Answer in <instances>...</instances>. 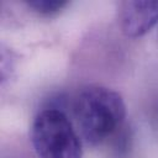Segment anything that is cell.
<instances>
[{"label": "cell", "instance_id": "cell-1", "mask_svg": "<svg viewBox=\"0 0 158 158\" xmlns=\"http://www.w3.org/2000/svg\"><path fill=\"white\" fill-rule=\"evenodd\" d=\"M73 115L84 141L96 146L118 130L126 116V106L118 93L105 86L90 85L78 93Z\"/></svg>", "mask_w": 158, "mask_h": 158}, {"label": "cell", "instance_id": "cell-2", "mask_svg": "<svg viewBox=\"0 0 158 158\" xmlns=\"http://www.w3.org/2000/svg\"><path fill=\"white\" fill-rule=\"evenodd\" d=\"M31 141L40 158H81L80 138L67 115L57 109L41 111L31 127Z\"/></svg>", "mask_w": 158, "mask_h": 158}, {"label": "cell", "instance_id": "cell-3", "mask_svg": "<svg viewBox=\"0 0 158 158\" xmlns=\"http://www.w3.org/2000/svg\"><path fill=\"white\" fill-rule=\"evenodd\" d=\"M118 20L125 35L139 37L158 22V1H123Z\"/></svg>", "mask_w": 158, "mask_h": 158}, {"label": "cell", "instance_id": "cell-4", "mask_svg": "<svg viewBox=\"0 0 158 158\" xmlns=\"http://www.w3.org/2000/svg\"><path fill=\"white\" fill-rule=\"evenodd\" d=\"M68 4L65 0H32L27 1V5L43 16H52L58 14Z\"/></svg>", "mask_w": 158, "mask_h": 158}]
</instances>
